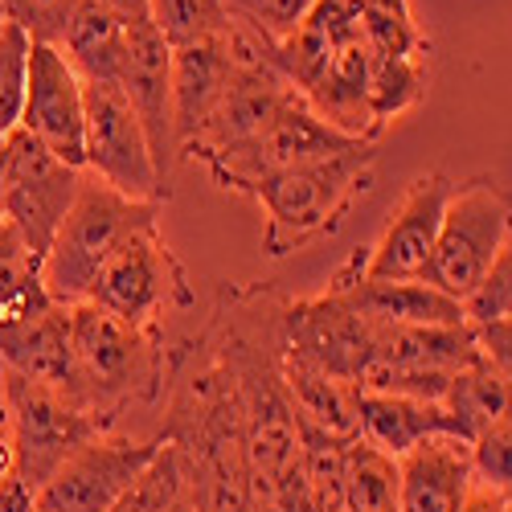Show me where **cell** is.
Masks as SVG:
<instances>
[{
    "label": "cell",
    "instance_id": "3",
    "mask_svg": "<svg viewBox=\"0 0 512 512\" xmlns=\"http://www.w3.org/2000/svg\"><path fill=\"white\" fill-rule=\"evenodd\" d=\"M160 209L164 205L132 201L115 193L107 181L82 173V189L66 213V222L58 226L46 259H41V287H46V295L58 308L87 304V295L103 263L111 259V250L144 222H156Z\"/></svg>",
    "mask_w": 512,
    "mask_h": 512
},
{
    "label": "cell",
    "instance_id": "38",
    "mask_svg": "<svg viewBox=\"0 0 512 512\" xmlns=\"http://www.w3.org/2000/svg\"><path fill=\"white\" fill-rule=\"evenodd\" d=\"M168 512H197V500H193V492L189 496H181L173 508H168Z\"/></svg>",
    "mask_w": 512,
    "mask_h": 512
},
{
    "label": "cell",
    "instance_id": "18",
    "mask_svg": "<svg viewBox=\"0 0 512 512\" xmlns=\"http://www.w3.org/2000/svg\"><path fill=\"white\" fill-rule=\"evenodd\" d=\"M279 381L283 394L304 426H316L336 439H361V390L353 381L336 377L295 353H279Z\"/></svg>",
    "mask_w": 512,
    "mask_h": 512
},
{
    "label": "cell",
    "instance_id": "24",
    "mask_svg": "<svg viewBox=\"0 0 512 512\" xmlns=\"http://www.w3.org/2000/svg\"><path fill=\"white\" fill-rule=\"evenodd\" d=\"M426 58H381V54H369V103H373V119L377 127H386L414 111L422 99H426Z\"/></svg>",
    "mask_w": 512,
    "mask_h": 512
},
{
    "label": "cell",
    "instance_id": "5",
    "mask_svg": "<svg viewBox=\"0 0 512 512\" xmlns=\"http://www.w3.org/2000/svg\"><path fill=\"white\" fill-rule=\"evenodd\" d=\"M508 230H512V197L492 177L455 181L451 201L443 209L435 254L422 279L463 304L488 275Z\"/></svg>",
    "mask_w": 512,
    "mask_h": 512
},
{
    "label": "cell",
    "instance_id": "11",
    "mask_svg": "<svg viewBox=\"0 0 512 512\" xmlns=\"http://www.w3.org/2000/svg\"><path fill=\"white\" fill-rule=\"evenodd\" d=\"M361 140H349V136H340L336 127H328L304 95H295L279 115L275 123L267 127V132L259 140H250L246 148L222 156V160H213L205 164L209 168V177L213 185H222V189H234V193H246L275 177V173H287V168L295 164H312V160H324V156H336V152H345Z\"/></svg>",
    "mask_w": 512,
    "mask_h": 512
},
{
    "label": "cell",
    "instance_id": "20",
    "mask_svg": "<svg viewBox=\"0 0 512 512\" xmlns=\"http://www.w3.org/2000/svg\"><path fill=\"white\" fill-rule=\"evenodd\" d=\"M58 50L82 82H119L123 70V21L103 0H78Z\"/></svg>",
    "mask_w": 512,
    "mask_h": 512
},
{
    "label": "cell",
    "instance_id": "9",
    "mask_svg": "<svg viewBox=\"0 0 512 512\" xmlns=\"http://www.w3.org/2000/svg\"><path fill=\"white\" fill-rule=\"evenodd\" d=\"M160 447L164 435L156 439H136L119 431L95 435L37 488V512H111V504L148 472V463L160 455Z\"/></svg>",
    "mask_w": 512,
    "mask_h": 512
},
{
    "label": "cell",
    "instance_id": "2",
    "mask_svg": "<svg viewBox=\"0 0 512 512\" xmlns=\"http://www.w3.org/2000/svg\"><path fill=\"white\" fill-rule=\"evenodd\" d=\"M373 144H353L336 156L295 164L250 189L263 209V254L287 259L328 238L349 218V209L373 189Z\"/></svg>",
    "mask_w": 512,
    "mask_h": 512
},
{
    "label": "cell",
    "instance_id": "34",
    "mask_svg": "<svg viewBox=\"0 0 512 512\" xmlns=\"http://www.w3.org/2000/svg\"><path fill=\"white\" fill-rule=\"evenodd\" d=\"M459 512H512V496L492 488V484H484V480H472Z\"/></svg>",
    "mask_w": 512,
    "mask_h": 512
},
{
    "label": "cell",
    "instance_id": "39",
    "mask_svg": "<svg viewBox=\"0 0 512 512\" xmlns=\"http://www.w3.org/2000/svg\"><path fill=\"white\" fill-rule=\"evenodd\" d=\"M5 21H9V13H5V5H0V29H5Z\"/></svg>",
    "mask_w": 512,
    "mask_h": 512
},
{
    "label": "cell",
    "instance_id": "29",
    "mask_svg": "<svg viewBox=\"0 0 512 512\" xmlns=\"http://www.w3.org/2000/svg\"><path fill=\"white\" fill-rule=\"evenodd\" d=\"M54 300L41 287V263L21 259V263H5L0 267V340L13 328H21L25 320L41 316Z\"/></svg>",
    "mask_w": 512,
    "mask_h": 512
},
{
    "label": "cell",
    "instance_id": "15",
    "mask_svg": "<svg viewBox=\"0 0 512 512\" xmlns=\"http://www.w3.org/2000/svg\"><path fill=\"white\" fill-rule=\"evenodd\" d=\"M328 291L373 324H467L463 304L426 279H353L336 271Z\"/></svg>",
    "mask_w": 512,
    "mask_h": 512
},
{
    "label": "cell",
    "instance_id": "1",
    "mask_svg": "<svg viewBox=\"0 0 512 512\" xmlns=\"http://www.w3.org/2000/svg\"><path fill=\"white\" fill-rule=\"evenodd\" d=\"M70 349L78 402L111 431H119L132 406H156L181 361L177 349H168L164 328L127 324L95 304L70 308Z\"/></svg>",
    "mask_w": 512,
    "mask_h": 512
},
{
    "label": "cell",
    "instance_id": "27",
    "mask_svg": "<svg viewBox=\"0 0 512 512\" xmlns=\"http://www.w3.org/2000/svg\"><path fill=\"white\" fill-rule=\"evenodd\" d=\"M152 25L177 50V46H189V41L222 33L230 17L222 9V0H152Z\"/></svg>",
    "mask_w": 512,
    "mask_h": 512
},
{
    "label": "cell",
    "instance_id": "28",
    "mask_svg": "<svg viewBox=\"0 0 512 512\" xmlns=\"http://www.w3.org/2000/svg\"><path fill=\"white\" fill-rule=\"evenodd\" d=\"M29 46L33 37L5 21L0 29V136H13L21 127V107H25V82H29Z\"/></svg>",
    "mask_w": 512,
    "mask_h": 512
},
{
    "label": "cell",
    "instance_id": "22",
    "mask_svg": "<svg viewBox=\"0 0 512 512\" xmlns=\"http://www.w3.org/2000/svg\"><path fill=\"white\" fill-rule=\"evenodd\" d=\"M398 459L369 447L365 439H353L345 451V496L340 512H398Z\"/></svg>",
    "mask_w": 512,
    "mask_h": 512
},
{
    "label": "cell",
    "instance_id": "33",
    "mask_svg": "<svg viewBox=\"0 0 512 512\" xmlns=\"http://www.w3.org/2000/svg\"><path fill=\"white\" fill-rule=\"evenodd\" d=\"M472 332H476V349H480V357H484L504 381H512V316H508V320L472 324Z\"/></svg>",
    "mask_w": 512,
    "mask_h": 512
},
{
    "label": "cell",
    "instance_id": "32",
    "mask_svg": "<svg viewBox=\"0 0 512 512\" xmlns=\"http://www.w3.org/2000/svg\"><path fill=\"white\" fill-rule=\"evenodd\" d=\"M9 13L13 25H21L33 41H50L58 46L66 25H70V13L78 9V0H0Z\"/></svg>",
    "mask_w": 512,
    "mask_h": 512
},
{
    "label": "cell",
    "instance_id": "35",
    "mask_svg": "<svg viewBox=\"0 0 512 512\" xmlns=\"http://www.w3.org/2000/svg\"><path fill=\"white\" fill-rule=\"evenodd\" d=\"M13 463H17V443H13V410L9 398L0 390V480L13 476Z\"/></svg>",
    "mask_w": 512,
    "mask_h": 512
},
{
    "label": "cell",
    "instance_id": "6",
    "mask_svg": "<svg viewBox=\"0 0 512 512\" xmlns=\"http://www.w3.org/2000/svg\"><path fill=\"white\" fill-rule=\"evenodd\" d=\"M0 390L13 410V443H17V463L13 476L25 480L33 492L46 484L58 467L95 435L111 431L91 410H82L74 398L37 386V381L0 369Z\"/></svg>",
    "mask_w": 512,
    "mask_h": 512
},
{
    "label": "cell",
    "instance_id": "19",
    "mask_svg": "<svg viewBox=\"0 0 512 512\" xmlns=\"http://www.w3.org/2000/svg\"><path fill=\"white\" fill-rule=\"evenodd\" d=\"M361 439L390 459H402L431 435H455V426L439 402H418L398 394H369L361 390Z\"/></svg>",
    "mask_w": 512,
    "mask_h": 512
},
{
    "label": "cell",
    "instance_id": "12",
    "mask_svg": "<svg viewBox=\"0 0 512 512\" xmlns=\"http://www.w3.org/2000/svg\"><path fill=\"white\" fill-rule=\"evenodd\" d=\"M119 87L132 103L152 160L160 168V181L173 189V168L181 164L177 156V115H173V46L164 33L152 25V17L123 21V70Z\"/></svg>",
    "mask_w": 512,
    "mask_h": 512
},
{
    "label": "cell",
    "instance_id": "26",
    "mask_svg": "<svg viewBox=\"0 0 512 512\" xmlns=\"http://www.w3.org/2000/svg\"><path fill=\"white\" fill-rule=\"evenodd\" d=\"M222 9H226L230 21H238L254 37H263L275 50L308 21L316 0H222Z\"/></svg>",
    "mask_w": 512,
    "mask_h": 512
},
{
    "label": "cell",
    "instance_id": "10",
    "mask_svg": "<svg viewBox=\"0 0 512 512\" xmlns=\"http://www.w3.org/2000/svg\"><path fill=\"white\" fill-rule=\"evenodd\" d=\"M455 181L447 173H418L398 209L390 213L386 230L377 234L373 246L357 250L353 259L340 267V275L353 279H422L426 263L435 254L439 226H443V209L451 201Z\"/></svg>",
    "mask_w": 512,
    "mask_h": 512
},
{
    "label": "cell",
    "instance_id": "8",
    "mask_svg": "<svg viewBox=\"0 0 512 512\" xmlns=\"http://www.w3.org/2000/svg\"><path fill=\"white\" fill-rule=\"evenodd\" d=\"M82 152H87V173L107 181L123 197L156 205L173 197V189L160 181L148 136L119 82H87V140H82Z\"/></svg>",
    "mask_w": 512,
    "mask_h": 512
},
{
    "label": "cell",
    "instance_id": "30",
    "mask_svg": "<svg viewBox=\"0 0 512 512\" xmlns=\"http://www.w3.org/2000/svg\"><path fill=\"white\" fill-rule=\"evenodd\" d=\"M467 324H488V320H508L512 316V230L500 246V254L492 259L488 275L480 279V287L463 300Z\"/></svg>",
    "mask_w": 512,
    "mask_h": 512
},
{
    "label": "cell",
    "instance_id": "4",
    "mask_svg": "<svg viewBox=\"0 0 512 512\" xmlns=\"http://www.w3.org/2000/svg\"><path fill=\"white\" fill-rule=\"evenodd\" d=\"M87 304L127 324H144V328H160L164 316L197 304V291L189 283L185 263L160 234V218L144 222L111 250V259L103 263Z\"/></svg>",
    "mask_w": 512,
    "mask_h": 512
},
{
    "label": "cell",
    "instance_id": "31",
    "mask_svg": "<svg viewBox=\"0 0 512 512\" xmlns=\"http://www.w3.org/2000/svg\"><path fill=\"white\" fill-rule=\"evenodd\" d=\"M472 463H476V480L512 496V414H504L484 435L472 439Z\"/></svg>",
    "mask_w": 512,
    "mask_h": 512
},
{
    "label": "cell",
    "instance_id": "14",
    "mask_svg": "<svg viewBox=\"0 0 512 512\" xmlns=\"http://www.w3.org/2000/svg\"><path fill=\"white\" fill-rule=\"evenodd\" d=\"M398 512H459L476 480L472 443L459 435H431L398 459Z\"/></svg>",
    "mask_w": 512,
    "mask_h": 512
},
{
    "label": "cell",
    "instance_id": "7",
    "mask_svg": "<svg viewBox=\"0 0 512 512\" xmlns=\"http://www.w3.org/2000/svg\"><path fill=\"white\" fill-rule=\"evenodd\" d=\"M82 173L58 160L46 144H37L29 132L5 136V185H0V218H9V226L21 234V242L46 259V250L66 222V213L82 189Z\"/></svg>",
    "mask_w": 512,
    "mask_h": 512
},
{
    "label": "cell",
    "instance_id": "37",
    "mask_svg": "<svg viewBox=\"0 0 512 512\" xmlns=\"http://www.w3.org/2000/svg\"><path fill=\"white\" fill-rule=\"evenodd\" d=\"M103 5H107L119 21H140V17H152V0H103Z\"/></svg>",
    "mask_w": 512,
    "mask_h": 512
},
{
    "label": "cell",
    "instance_id": "23",
    "mask_svg": "<svg viewBox=\"0 0 512 512\" xmlns=\"http://www.w3.org/2000/svg\"><path fill=\"white\" fill-rule=\"evenodd\" d=\"M361 46L381 58H426L431 37L414 21L410 0H357Z\"/></svg>",
    "mask_w": 512,
    "mask_h": 512
},
{
    "label": "cell",
    "instance_id": "13",
    "mask_svg": "<svg viewBox=\"0 0 512 512\" xmlns=\"http://www.w3.org/2000/svg\"><path fill=\"white\" fill-rule=\"evenodd\" d=\"M21 132L37 144H46L58 160L87 168V82L74 74L66 54L50 41L29 46V82H25V107H21Z\"/></svg>",
    "mask_w": 512,
    "mask_h": 512
},
{
    "label": "cell",
    "instance_id": "21",
    "mask_svg": "<svg viewBox=\"0 0 512 512\" xmlns=\"http://www.w3.org/2000/svg\"><path fill=\"white\" fill-rule=\"evenodd\" d=\"M443 410L455 426V435L472 443L476 435H484L492 422H500L504 414H512V381H504L484 357L472 361L467 369H459L447 386Z\"/></svg>",
    "mask_w": 512,
    "mask_h": 512
},
{
    "label": "cell",
    "instance_id": "17",
    "mask_svg": "<svg viewBox=\"0 0 512 512\" xmlns=\"http://www.w3.org/2000/svg\"><path fill=\"white\" fill-rule=\"evenodd\" d=\"M0 369L21 373V377L37 381V386H50V390H58V394L78 402L74 349H70V308L50 304L41 316H33L21 328H13L5 340H0Z\"/></svg>",
    "mask_w": 512,
    "mask_h": 512
},
{
    "label": "cell",
    "instance_id": "16",
    "mask_svg": "<svg viewBox=\"0 0 512 512\" xmlns=\"http://www.w3.org/2000/svg\"><path fill=\"white\" fill-rule=\"evenodd\" d=\"M226 25L222 33L189 41L173 50V115H177V156L201 132L209 111L218 107L226 82L234 74V41Z\"/></svg>",
    "mask_w": 512,
    "mask_h": 512
},
{
    "label": "cell",
    "instance_id": "36",
    "mask_svg": "<svg viewBox=\"0 0 512 512\" xmlns=\"http://www.w3.org/2000/svg\"><path fill=\"white\" fill-rule=\"evenodd\" d=\"M0 512H37V492L17 476L0 480Z\"/></svg>",
    "mask_w": 512,
    "mask_h": 512
},
{
    "label": "cell",
    "instance_id": "25",
    "mask_svg": "<svg viewBox=\"0 0 512 512\" xmlns=\"http://www.w3.org/2000/svg\"><path fill=\"white\" fill-rule=\"evenodd\" d=\"M189 492H193L189 459L173 439H164L160 455L148 463V472L111 504V512H168Z\"/></svg>",
    "mask_w": 512,
    "mask_h": 512
}]
</instances>
